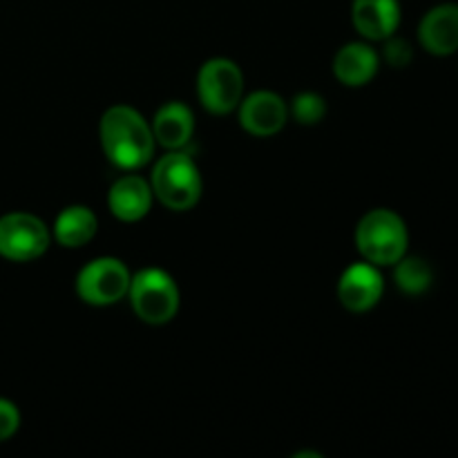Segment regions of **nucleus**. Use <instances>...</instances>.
Wrapping results in <instances>:
<instances>
[{
    "instance_id": "nucleus-11",
    "label": "nucleus",
    "mask_w": 458,
    "mask_h": 458,
    "mask_svg": "<svg viewBox=\"0 0 458 458\" xmlns=\"http://www.w3.org/2000/svg\"><path fill=\"white\" fill-rule=\"evenodd\" d=\"M352 21L365 38L387 40L401 25V0H353Z\"/></svg>"
},
{
    "instance_id": "nucleus-4",
    "label": "nucleus",
    "mask_w": 458,
    "mask_h": 458,
    "mask_svg": "<svg viewBox=\"0 0 458 458\" xmlns=\"http://www.w3.org/2000/svg\"><path fill=\"white\" fill-rule=\"evenodd\" d=\"M130 302L148 325H165L179 311L177 282L161 268H143L130 277Z\"/></svg>"
},
{
    "instance_id": "nucleus-18",
    "label": "nucleus",
    "mask_w": 458,
    "mask_h": 458,
    "mask_svg": "<svg viewBox=\"0 0 458 458\" xmlns=\"http://www.w3.org/2000/svg\"><path fill=\"white\" fill-rule=\"evenodd\" d=\"M411 56H414V52H411V45L407 40L389 36L387 45H385V58H387L389 65L407 67L411 63Z\"/></svg>"
},
{
    "instance_id": "nucleus-1",
    "label": "nucleus",
    "mask_w": 458,
    "mask_h": 458,
    "mask_svg": "<svg viewBox=\"0 0 458 458\" xmlns=\"http://www.w3.org/2000/svg\"><path fill=\"white\" fill-rule=\"evenodd\" d=\"M101 146L107 159L121 170L143 168L155 155L152 125L130 106H114L101 116Z\"/></svg>"
},
{
    "instance_id": "nucleus-7",
    "label": "nucleus",
    "mask_w": 458,
    "mask_h": 458,
    "mask_svg": "<svg viewBox=\"0 0 458 458\" xmlns=\"http://www.w3.org/2000/svg\"><path fill=\"white\" fill-rule=\"evenodd\" d=\"M49 249V231L36 215L9 213L0 217V255L12 262H31Z\"/></svg>"
},
{
    "instance_id": "nucleus-17",
    "label": "nucleus",
    "mask_w": 458,
    "mask_h": 458,
    "mask_svg": "<svg viewBox=\"0 0 458 458\" xmlns=\"http://www.w3.org/2000/svg\"><path fill=\"white\" fill-rule=\"evenodd\" d=\"M291 114L298 123L302 125H316L325 119L327 103L320 94L302 92L291 101Z\"/></svg>"
},
{
    "instance_id": "nucleus-2",
    "label": "nucleus",
    "mask_w": 458,
    "mask_h": 458,
    "mask_svg": "<svg viewBox=\"0 0 458 458\" xmlns=\"http://www.w3.org/2000/svg\"><path fill=\"white\" fill-rule=\"evenodd\" d=\"M356 244L367 262L389 267L407 253L410 233L401 215L389 208H376L369 210L358 224Z\"/></svg>"
},
{
    "instance_id": "nucleus-19",
    "label": "nucleus",
    "mask_w": 458,
    "mask_h": 458,
    "mask_svg": "<svg viewBox=\"0 0 458 458\" xmlns=\"http://www.w3.org/2000/svg\"><path fill=\"white\" fill-rule=\"evenodd\" d=\"M18 425H21V414H18L16 405L0 398V441H7L9 437H13Z\"/></svg>"
},
{
    "instance_id": "nucleus-14",
    "label": "nucleus",
    "mask_w": 458,
    "mask_h": 458,
    "mask_svg": "<svg viewBox=\"0 0 458 458\" xmlns=\"http://www.w3.org/2000/svg\"><path fill=\"white\" fill-rule=\"evenodd\" d=\"M380 58L374 47L365 43H349L335 54L334 74L340 83L349 85V88H360L374 79Z\"/></svg>"
},
{
    "instance_id": "nucleus-9",
    "label": "nucleus",
    "mask_w": 458,
    "mask_h": 458,
    "mask_svg": "<svg viewBox=\"0 0 458 458\" xmlns=\"http://www.w3.org/2000/svg\"><path fill=\"white\" fill-rule=\"evenodd\" d=\"M289 107L276 92L259 89L240 101V125L253 137H273L284 128Z\"/></svg>"
},
{
    "instance_id": "nucleus-8",
    "label": "nucleus",
    "mask_w": 458,
    "mask_h": 458,
    "mask_svg": "<svg viewBox=\"0 0 458 458\" xmlns=\"http://www.w3.org/2000/svg\"><path fill=\"white\" fill-rule=\"evenodd\" d=\"M385 291L383 276L376 264L358 262L343 273L338 282V298L352 313H365L380 302Z\"/></svg>"
},
{
    "instance_id": "nucleus-10",
    "label": "nucleus",
    "mask_w": 458,
    "mask_h": 458,
    "mask_svg": "<svg viewBox=\"0 0 458 458\" xmlns=\"http://www.w3.org/2000/svg\"><path fill=\"white\" fill-rule=\"evenodd\" d=\"M419 40L434 56L458 52V4L443 3L429 9L419 25Z\"/></svg>"
},
{
    "instance_id": "nucleus-5",
    "label": "nucleus",
    "mask_w": 458,
    "mask_h": 458,
    "mask_svg": "<svg viewBox=\"0 0 458 458\" xmlns=\"http://www.w3.org/2000/svg\"><path fill=\"white\" fill-rule=\"evenodd\" d=\"M199 101L210 114H228L235 110L244 92L242 70L228 58H210L201 65L197 76Z\"/></svg>"
},
{
    "instance_id": "nucleus-16",
    "label": "nucleus",
    "mask_w": 458,
    "mask_h": 458,
    "mask_svg": "<svg viewBox=\"0 0 458 458\" xmlns=\"http://www.w3.org/2000/svg\"><path fill=\"white\" fill-rule=\"evenodd\" d=\"M398 289L407 295H420L432 286L434 273L432 267L423 258H405L403 255L396 262V273H394Z\"/></svg>"
},
{
    "instance_id": "nucleus-6",
    "label": "nucleus",
    "mask_w": 458,
    "mask_h": 458,
    "mask_svg": "<svg viewBox=\"0 0 458 458\" xmlns=\"http://www.w3.org/2000/svg\"><path fill=\"white\" fill-rule=\"evenodd\" d=\"M130 271L121 259L97 258L85 264L76 276V293L83 302L107 307L128 295Z\"/></svg>"
},
{
    "instance_id": "nucleus-13",
    "label": "nucleus",
    "mask_w": 458,
    "mask_h": 458,
    "mask_svg": "<svg viewBox=\"0 0 458 458\" xmlns=\"http://www.w3.org/2000/svg\"><path fill=\"white\" fill-rule=\"evenodd\" d=\"M192 130H195V116L191 107L182 101H170L161 106L152 121L155 141L168 150H182L183 146H188Z\"/></svg>"
},
{
    "instance_id": "nucleus-12",
    "label": "nucleus",
    "mask_w": 458,
    "mask_h": 458,
    "mask_svg": "<svg viewBox=\"0 0 458 458\" xmlns=\"http://www.w3.org/2000/svg\"><path fill=\"white\" fill-rule=\"evenodd\" d=\"M152 186L139 174H125L110 188L107 204L112 215L121 222H139L152 208Z\"/></svg>"
},
{
    "instance_id": "nucleus-15",
    "label": "nucleus",
    "mask_w": 458,
    "mask_h": 458,
    "mask_svg": "<svg viewBox=\"0 0 458 458\" xmlns=\"http://www.w3.org/2000/svg\"><path fill=\"white\" fill-rule=\"evenodd\" d=\"M97 215L88 206H67L65 210H61L56 224H54V237L61 246L79 249V246L92 242V237L97 235Z\"/></svg>"
},
{
    "instance_id": "nucleus-3",
    "label": "nucleus",
    "mask_w": 458,
    "mask_h": 458,
    "mask_svg": "<svg viewBox=\"0 0 458 458\" xmlns=\"http://www.w3.org/2000/svg\"><path fill=\"white\" fill-rule=\"evenodd\" d=\"M152 192L170 210L195 208L201 197V174L192 157L182 150H170L157 161L150 177Z\"/></svg>"
}]
</instances>
